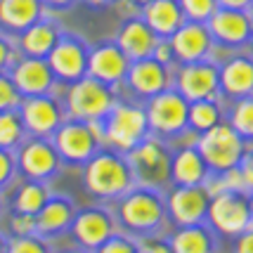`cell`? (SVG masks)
Segmentation results:
<instances>
[{"instance_id": "cell-1", "label": "cell", "mask_w": 253, "mask_h": 253, "mask_svg": "<svg viewBox=\"0 0 253 253\" xmlns=\"http://www.w3.org/2000/svg\"><path fill=\"white\" fill-rule=\"evenodd\" d=\"M114 218H116L119 230L132 239L161 234L166 220H168L164 189L132 185L123 197L116 199Z\"/></svg>"}, {"instance_id": "cell-2", "label": "cell", "mask_w": 253, "mask_h": 253, "mask_svg": "<svg viewBox=\"0 0 253 253\" xmlns=\"http://www.w3.org/2000/svg\"><path fill=\"white\" fill-rule=\"evenodd\" d=\"M135 185L130 164L123 152L99 147L83 164V187L92 199L116 201Z\"/></svg>"}, {"instance_id": "cell-3", "label": "cell", "mask_w": 253, "mask_h": 253, "mask_svg": "<svg viewBox=\"0 0 253 253\" xmlns=\"http://www.w3.org/2000/svg\"><path fill=\"white\" fill-rule=\"evenodd\" d=\"M126 159L130 164L135 185L154 189H164L170 185V159H173L170 142L156 135H147L140 144L126 152Z\"/></svg>"}, {"instance_id": "cell-4", "label": "cell", "mask_w": 253, "mask_h": 253, "mask_svg": "<svg viewBox=\"0 0 253 253\" xmlns=\"http://www.w3.org/2000/svg\"><path fill=\"white\" fill-rule=\"evenodd\" d=\"M114 102H116L114 88L92 76H83L69 83L62 97L66 119H81V121H102L114 107Z\"/></svg>"}, {"instance_id": "cell-5", "label": "cell", "mask_w": 253, "mask_h": 253, "mask_svg": "<svg viewBox=\"0 0 253 253\" xmlns=\"http://www.w3.org/2000/svg\"><path fill=\"white\" fill-rule=\"evenodd\" d=\"M50 140L64 164H85L99 147H104L102 121L64 119Z\"/></svg>"}, {"instance_id": "cell-6", "label": "cell", "mask_w": 253, "mask_h": 253, "mask_svg": "<svg viewBox=\"0 0 253 253\" xmlns=\"http://www.w3.org/2000/svg\"><path fill=\"white\" fill-rule=\"evenodd\" d=\"M102 130H104V147H111L123 154L130 152L135 144H140L149 135L144 107L116 99L109 114L102 119Z\"/></svg>"}, {"instance_id": "cell-7", "label": "cell", "mask_w": 253, "mask_h": 253, "mask_svg": "<svg viewBox=\"0 0 253 253\" xmlns=\"http://www.w3.org/2000/svg\"><path fill=\"white\" fill-rule=\"evenodd\" d=\"M144 114L149 123V135L173 142L180 132L187 130L189 102L175 88H166L144 99Z\"/></svg>"}, {"instance_id": "cell-8", "label": "cell", "mask_w": 253, "mask_h": 253, "mask_svg": "<svg viewBox=\"0 0 253 253\" xmlns=\"http://www.w3.org/2000/svg\"><path fill=\"white\" fill-rule=\"evenodd\" d=\"M194 144L211 173H222L232 166H239L246 154V142L227 121H220L209 130L199 132Z\"/></svg>"}, {"instance_id": "cell-9", "label": "cell", "mask_w": 253, "mask_h": 253, "mask_svg": "<svg viewBox=\"0 0 253 253\" xmlns=\"http://www.w3.org/2000/svg\"><path fill=\"white\" fill-rule=\"evenodd\" d=\"M251 204L246 192H218L209 201L206 211V222L211 230L225 234V237H237L251 225Z\"/></svg>"}, {"instance_id": "cell-10", "label": "cell", "mask_w": 253, "mask_h": 253, "mask_svg": "<svg viewBox=\"0 0 253 253\" xmlns=\"http://www.w3.org/2000/svg\"><path fill=\"white\" fill-rule=\"evenodd\" d=\"M14 156H17V170L26 180L45 182L52 175H57L59 168H62V159H59L50 137L26 135L22 144L14 149Z\"/></svg>"}, {"instance_id": "cell-11", "label": "cell", "mask_w": 253, "mask_h": 253, "mask_svg": "<svg viewBox=\"0 0 253 253\" xmlns=\"http://www.w3.org/2000/svg\"><path fill=\"white\" fill-rule=\"evenodd\" d=\"M173 88L187 102L218 97L220 95V71L213 62H206V59L180 64L173 76Z\"/></svg>"}, {"instance_id": "cell-12", "label": "cell", "mask_w": 253, "mask_h": 253, "mask_svg": "<svg viewBox=\"0 0 253 253\" xmlns=\"http://www.w3.org/2000/svg\"><path fill=\"white\" fill-rule=\"evenodd\" d=\"M19 116L26 128V135H36V137H50L66 119L62 99L55 97L52 92L24 97L19 104Z\"/></svg>"}, {"instance_id": "cell-13", "label": "cell", "mask_w": 253, "mask_h": 253, "mask_svg": "<svg viewBox=\"0 0 253 253\" xmlns=\"http://www.w3.org/2000/svg\"><path fill=\"white\" fill-rule=\"evenodd\" d=\"M209 192L204 185H173L166 194V213L175 227L206 222L209 211Z\"/></svg>"}, {"instance_id": "cell-14", "label": "cell", "mask_w": 253, "mask_h": 253, "mask_svg": "<svg viewBox=\"0 0 253 253\" xmlns=\"http://www.w3.org/2000/svg\"><path fill=\"white\" fill-rule=\"evenodd\" d=\"M88 45L81 38L71 36V33H64V36H59V41L55 43V47L50 50V55L45 59H47V64L55 74V81L69 85L78 78L88 76Z\"/></svg>"}, {"instance_id": "cell-15", "label": "cell", "mask_w": 253, "mask_h": 253, "mask_svg": "<svg viewBox=\"0 0 253 253\" xmlns=\"http://www.w3.org/2000/svg\"><path fill=\"white\" fill-rule=\"evenodd\" d=\"M69 230H71V237L76 239L78 249H85L92 253L114 232H119V225H116V218L111 211L102 209V206H90V209H81L74 213Z\"/></svg>"}, {"instance_id": "cell-16", "label": "cell", "mask_w": 253, "mask_h": 253, "mask_svg": "<svg viewBox=\"0 0 253 253\" xmlns=\"http://www.w3.org/2000/svg\"><path fill=\"white\" fill-rule=\"evenodd\" d=\"M14 88L19 90L22 97H36V95H47L57 85L55 74L47 64L45 57H29L24 55L22 59H14L7 69Z\"/></svg>"}, {"instance_id": "cell-17", "label": "cell", "mask_w": 253, "mask_h": 253, "mask_svg": "<svg viewBox=\"0 0 253 253\" xmlns=\"http://www.w3.org/2000/svg\"><path fill=\"white\" fill-rule=\"evenodd\" d=\"M123 83L128 85V90L135 97L147 99L161 90L170 88V71L166 64L156 62L154 57H144V59L130 62Z\"/></svg>"}, {"instance_id": "cell-18", "label": "cell", "mask_w": 253, "mask_h": 253, "mask_svg": "<svg viewBox=\"0 0 253 253\" xmlns=\"http://www.w3.org/2000/svg\"><path fill=\"white\" fill-rule=\"evenodd\" d=\"M251 14L246 10H232V7H218L209 17V26L213 41L220 45H230V47H239V45L249 43L251 38Z\"/></svg>"}, {"instance_id": "cell-19", "label": "cell", "mask_w": 253, "mask_h": 253, "mask_svg": "<svg viewBox=\"0 0 253 253\" xmlns=\"http://www.w3.org/2000/svg\"><path fill=\"white\" fill-rule=\"evenodd\" d=\"M168 41H170L173 55L180 64L206 59L213 50V36L204 22H185Z\"/></svg>"}, {"instance_id": "cell-20", "label": "cell", "mask_w": 253, "mask_h": 253, "mask_svg": "<svg viewBox=\"0 0 253 253\" xmlns=\"http://www.w3.org/2000/svg\"><path fill=\"white\" fill-rule=\"evenodd\" d=\"M130 59L123 55V50L116 43H102L92 47L88 55V76L97 78L111 88L121 85L126 81Z\"/></svg>"}, {"instance_id": "cell-21", "label": "cell", "mask_w": 253, "mask_h": 253, "mask_svg": "<svg viewBox=\"0 0 253 253\" xmlns=\"http://www.w3.org/2000/svg\"><path fill=\"white\" fill-rule=\"evenodd\" d=\"M76 206L71 199L62 197V194H50L47 201L43 204V209L36 213V234L43 239H52L64 234L71 227Z\"/></svg>"}, {"instance_id": "cell-22", "label": "cell", "mask_w": 253, "mask_h": 253, "mask_svg": "<svg viewBox=\"0 0 253 253\" xmlns=\"http://www.w3.org/2000/svg\"><path fill=\"white\" fill-rule=\"evenodd\" d=\"M211 170L204 156L199 154L197 144H180L173 147L170 159V185H204Z\"/></svg>"}, {"instance_id": "cell-23", "label": "cell", "mask_w": 253, "mask_h": 253, "mask_svg": "<svg viewBox=\"0 0 253 253\" xmlns=\"http://www.w3.org/2000/svg\"><path fill=\"white\" fill-rule=\"evenodd\" d=\"M156 43H159V36L149 29V24L144 22L142 17L126 19V24L119 31V38H116V45L121 47L123 55L128 57L130 62L152 57Z\"/></svg>"}, {"instance_id": "cell-24", "label": "cell", "mask_w": 253, "mask_h": 253, "mask_svg": "<svg viewBox=\"0 0 253 253\" xmlns=\"http://www.w3.org/2000/svg\"><path fill=\"white\" fill-rule=\"evenodd\" d=\"M142 19L159 38H170L173 33L187 22L185 12L177 0H152L142 5Z\"/></svg>"}, {"instance_id": "cell-25", "label": "cell", "mask_w": 253, "mask_h": 253, "mask_svg": "<svg viewBox=\"0 0 253 253\" xmlns=\"http://www.w3.org/2000/svg\"><path fill=\"white\" fill-rule=\"evenodd\" d=\"M220 71V92L232 99L253 95V59L251 57H232Z\"/></svg>"}, {"instance_id": "cell-26", "label": "cell", "mask_w": 253, "mask_h": 253, "mask_svg": "<svg viewBox=\"0 0 253 253\" xmlns=\"http://www.w3.org/2000/svg\"><path fill=\"white\" fill-rule=\"evenodd\" d=\"M168 244L173 253H215V232L211 230L209 222L182 225L175 227Z\"/></svg>"}, {"instance_id": "cell-27", "label": "cell", "mask_w": 253, "mask_h": 253, "mask_svg": "<svg viewBox=\"0 0 253 253\" xmlns=\"http://www.w3.org/2000/svg\"><path fill=\"white\" fill-rule=\"evenodd\" d=\"M43 17L41 0H0V26L22 33Z\"/></svg>"}, {"instance_id": "cell-28", "label": "cell", "mask_w": 253, "mask_h": 253, "mask_svg": "<svg viewBox=\"0 0 253 253\" xmlns=\"http://www.w3.org/2000/svg\"><path fill=\"white\" fill-rule=\"evenodd\" d=\"M59 29H57L55 22L50 19H38L36 24H31L26 31H22V52L29 57H47L50 50L55 47V43L59 41Z\"/></svg>"}, {"instance_id": "cell-29", "label": "cell", "mask_w": 253, "mask_h": 253, "mask_svg": "<svg viewBox=\"0 0 253 253\" xmlns=\"http://www.w3.org/2000/svg\"><path fill=\"white\" fill-rule=\"evenodd\" d=\"M47 197H50V189L45 187V182H41V180H26L14 192V197L10 201V209L17 211V213H31V215H36L38 211L43 209Z\"/></svg>"}, {"instance_id": "cell-30", "label": "cell", "mask_w": 253, "mask_h": 253, "mask_svg": "<svg viewBox=\"0 0 253 253\" xmlns=\"http://www.w3.org/2000/svg\"><path fill=\"white\" fill-rule=\"evenodd\" d=\"M222 121V109L218 104V97L209 99H194L189 102V114H187V128L199 132L209 130L213 126H218Z\"/></svg>"}, {"instance_id": "cell-31", "label": "cell", "mask_w": 253, "mask_h": 253, "mask_svg": "<svg viewBox=\"0 0 253 253\" xmlns=\"http://www.w3.org/2000/svg\"><path fill=\"white\" fill-rule=\"evenodd\" d=\"M227 123L237 130L244 142H253V95L242 99H234L227 116Z\"/></svg>"}, {"instance_id": "cell-32", "label": "cell", "mask_w": 253, "mask_h": 253, "mask_svg": "<svg viewBox=\"0 0 253 253\" xmlns=\"http://www.w3.org/2000/svg\"><path fill=\"white\" fill-rule=\"evenodd\" d=\"M26 137V128L22 123L19 109L0 111V147L2 149H17Z\"/></svg>"}, {"instance_id": "cell-33", "label": "cell", "mask_w": 253, "mask_h": 253, "mask_svg": "<svg viewBox=\"0 0 253 253\" xmlns=\"http://www.w3.org/2000/svg\"><path fill=\"white\" fill-rule=\"evenodd\" d=\"M7 253H52V249L43 237L26 234V237H7Z\"/></svg>"}, {"instance_id": "cell-34", "label": "cell", "mask_w": 253, "mask_h": 253, "mask_svg": "<svg viewBox=\"0 0 253 253\" xmlns=\"http://www.w3.org/2000/svg\"><path fill=\"white\" fill-rule=\"evenodd\" d=\"M189 22H209V17L218 10V0H177Z\"/></svg>"}, {"instance_id": "cell-35", "label": "cell", "mask_w": 253, "mask_h": 253, "mask_svg": "<svg viewBox=\"0 0 253 253\" xmlns=\"http://www.w3.org/2000/svg\"><path fill=\"white\" fill-rule=\"evenodd\" d=\"M92 253H140V246H137V239H132L128 234H123L121 230L114 232L104 244H99Z\"/></svg>"}, {"instance_id": "cell-36", "label": "cell", "mask_w": 253, "mask_h": 253, "mask_svg": "<svg viewBox=\"0 0 253 253\" xmlns=\"http://www.w3.org/2000/svg\"><path fill=\"white\" fill-rule=\"evenodd\" d=\"M22 95H19V90L14 88V83H12V78L7 71H2L0 74V111L5 109H19V104H22Z\"/></svg>"}, {"instance_id": "cell-37", "label": "cell", "mask_w": 253, "mask_h": 253, "mask_svg": "<svg viewBox=\"0 0 253 253\" xmlns=\"http://www.w3.org/2000/svg\"><path fill=\"white\" fill-rule=\"evenodd\" d=\"M7 230H10V237H26V234H36V215L12 211L10 218H7Z\"/></svg>"}, {"instance_id": "cell-38", "label": "cell", "mask_w": 253, "mask_h": 253, "mask_svg": "<svg viewBox=\"0 0 253 253\" xmlns=\"http://www.w3.org/2000/svg\"><path fill=\"white\" fill-rule=\"evenodd\" d=\"M17 177V156L14 149H2L0 147V192L12 185Z\"/></svg>"}, {"instance_id": "cell-39", "label": "cell", "mask_w": 253, "mask_h": 253, "mask_svg": "<svg viewBox=\"0 0 253 253\" xmlns=\"http://www.w3.org/2000/svg\"><path fill=\"white\" fill-rule=\"evenodd\" d=\"M137 246H140V253H173L170 244L166 242V239H161L159 234L137 239Z\"/></svg>"}, {"instance_id": "cell-40", "label": "cell", "mask_w": 253, "mask_h": 253, "mask_svg": "<svg viewBox=\"0 0 253 253\" xmlns=\"http://www.w3.org/2000/svg\"><path fill=\"white\" fill-rule=\"evenodd\" d=\"M152 57H154L156 62H161V64L170 66L173 64V59H175V55H173V47H170V41L168 38H159V43H156L154 52H152Z\"/></svg>"}, {"instance_id": "cell-41", "label": "cell", "mask_w": 253, "mask_h": 253, "mask_svg": "<svg viewBox=\"0 0 253 253\" xmlns=\"http://www.w3.org/2000/svg\"><path fill=\"white\" fill-rule=\"evenodd\" d=\"M234 253H253V220L242 234L234 237Z\"/></svg>"}, {"instance_id": "cell-42", "label": "cell", "mask_w": 253, "mask_h": 253, "mask_svg": "<svg viewBox=\"0 0 253 253\" xmlns=\"http://www.w3.org/2000/svg\"><path fill=\"white\" fill-rule=\"evenodd\" d=\"M242 175H244V187H246V194H253V152H246L242 159Z\"/></svg>"}, {"instance_id": "cell-43", "label": "cell", "mask_w": 253, "mask_h": 253, "mask_svg": "<svg viewBox=\"0 0 253 253\" xmlns=\"http://www.w3.org/2000/svg\"><path fill=\"white\" fill-rule=\"evenodd\" d=\"M12 62H14V50H12V45L0 36V74L7 71L12 66Z\"/></svg>"}, {"instance_id": "cell-44", "label": "cell", "mask_w": 253, "mask_h": 253, "mask_svg": "<svg viewBox=\"0 0 253 253\" xmlns=\"http://www.w3.org/2000/svg\"><path fill=\"white\" fill-rule=\"evenodd\" d=\"M253 0H218V7H232V10H249Z\"/></svg>"}, {"instance_id": "cell-45", "label": "cell", "mask_w": 253, "mask_h": 253, "mask_svg": "<svg viewBox=\"0 0 253 253\" xmlns=\"http://www.w3.org/2000/svg\"><path fill=\"white\" fill-rule=\"evenodd\" d=\"M43 7H52V10H66L74 0H41Z\"/></svg>"}, {"instance_id": "cell-46", "label": "cell", "mask_w": 253, "mask_h": 253, "mask_svg": "<svg viewBox=\"0 0 253 253\" xmlns=\"http://www.w3.org/2000/svg\"><path fill=\"white\" fill-rule=\"evenodd\" d=\"M0 253H7V237L0 232Z\"/></svg>"}, {"instance_id": "cell-47", "label": "cell", "mask_w": 253, "mask_h": 253, "mask_svg": "<svg viewBox=\"0 0 253 253\" xmlns=\"http://www.w3.org/2000/svg\"><path fill=\"white\" fill-rule=\"evenodd\" d=\"M85 2H90V5H104V2H109V0H85Z\"/></svg>"}, {"instance_id": "cell-48", "label": "cell", "mask_w": 253, "mask_h": 253, "mask_svg": "<svg viewBox=\"0 0 253 253\" xmlns=\"http://www.w3.org/2000/svg\"><path fill=\"white\" fill-rule=\"evenodd\" d=\"M64 253H90V251H85V249H74V251H64Z\"/></svg>"}, {"instance_id": "cell-49", "label": "cell", "mask_w": 253, "mask_h": 253, "mask_svg": "<svg viewBox=\"0 0 253 253\" xmlns=\"http://www.w3.org/2000/svg\"><path fill=\"white\" fill-rule=\"evenodd\" d=\"M249 204H251V218H253V194H249Z\"/></svg>"}, {"instance_id": "cell-50", "label": "cell", "mask_w": 253, "mask_h": 253, "mask_svg": "<svg viewBox=\"0 0 253 253\" xmlns=\"http://www.w3.org/2000/svg\"><path fill=\"white\" fill-rule=\"evenodd\" d=\"M137 5H147V2H152V0H135Z\"/></svg>"}, {"instance_id": "cell-51", "label": "cell", "mask_w": 253, "mask_h": 253, "mask_svg": "<svg viewBox=\"0 0 253 253\" xmlns=\"http://www.w3.org/2000/svg\"><path fill=\"white\" fill-rule=\"evenodd\" d=\"M0 215H2V197H0Z\"/></svg>"}, {"instance_id": "cell-52", "label": "cell", "mask_w": 253, "mask_h": 253, "mask_svg": "<svg viewBox=\"0 0 253 253\" xmlns=\"http://www.w3.org/2000/svg\"><path fill=\"white\" fill-rule=\"evenodd\" d=\"M249 41H251V43H253V24H251V38H249Z\"/></svg>"}]
</instances>
